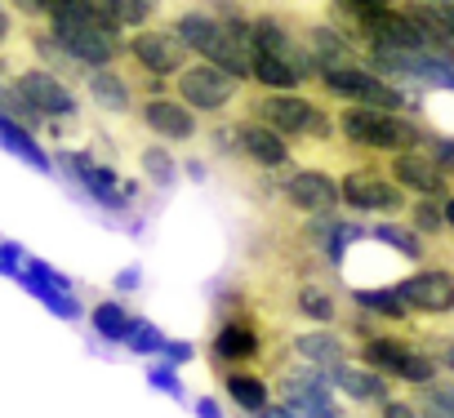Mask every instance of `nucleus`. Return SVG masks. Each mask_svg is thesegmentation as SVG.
Here are the masks:
<instances>
[{
  "label": "nucleus",
  "mask_w": 454,
  "mask_h": 418,
  "mask_svg": "<svg viewBox=\"0 0 454 418\" xmlns=\"http://www.w3.org/2000/svg\"><path fill=\"white\" fill-rule=\"evenodd\" d=\"M125 63H129V72L174 85V76L192 67V50L183 45V36L174 27H143V32L125 36Z\"/></svg>",
  "instance_id": "f8f14e48"
},
{
  "label": "nucleus",
  "mask_w": 454,
  "mask_h": 418,
  "mask_svg": "<svg viewBox=\"0 0 454 418\" xmlns=\"http://www.w3.org/2000/svg\"><path fill=\"white\" fill-rule=\"evenodd\" d=\"M138 285H143V272H138V267H121V272H116V281H112L116 298H125V294H138Z\"/></svg>",
  "instance_id": "ea45409f"
},
{
  "label": "nucleus",
  "mask_w": 454,
  "mask_h": 418,
  "mask_svg": "<svg viewBox=\"0 0 454 418\" xmlns=\"http://www.w3.org/2000/svg\"><path fill=\"white\" fill-rule=\"evenodd\" d=\"M165 334L152 325V321H143L138 316V325H134V334H129V343H125V352H134V356H160L165 352Z\"/></svg>",
  "instance_id": "72a5a7b5"
},
{
  "label": "nucleus",
  "mask_w": 454,
  "mask_h": 418,
  "mask_svg": "<svg viewBox=\"0 0 454 418\" xmlns=\"http://www.w3.org/2000/svg\"><path fill=\"white\" fill-rule=\"evenodd\" d=\"M392 290L414 321H423V325L454 321V267L450 263H423V267L405 272Z\"/></svg>",
  "instance_id": "1a4fd4ad"
},
{
  "label": "nucleus",
  "mask_w": 454,
  "mask_h": 418,
  "mask_svg": "<svg viewBox=\"0 0 454 418\" xmlns=\"http://www.w3.org/2000/svg\"><path fill=\"white\" fill-rule=\"evenodd\" d=\"M196 356V347L192 343H183V338H169L165 343V352H160V360H169V365H187Z\"/></svg>",
  "instance_id": "a19ab883"
},
{
  "label": "nucleus",
  "mask_w": 454,
  "mask_h": 418,
  "mask_svg": "<svg viewBox=\"0 0 454 418\" xmlns=\"http://www.w3.org/2000/svg\"><path fill=\"white\" fill-rule=\"evenodd\" d=\"M427 5H445V0H427Z\"/></svg>",
  "instance_id": "09e8293b"
},
{
  "label": "nucleus",
  "mask_w": 454,
  "mask_h": 418,
  "mask_svg": "<svg viewBox=\"0 0 454 418\" xmlns=\"http://www.w3.org/2000/svg\"><path fill=\"white\" fill-rule=\"evenodd\" d=\"M383 169L414 196V200H445L454 191V182L427 160V151H401V156H387Z\"/></svg>",
  "instance_id": "f3484780"
},
{
  "label": "nucleus",
  "mask_w": 454,
  "mask_h": 418,
  "mask_svg": "<svg viewBox=\"0 0 454 418\" xmlns=\"http://www.w3.org/2000/svg\"><path fill=\"white\" fill-rule=\"evenodd\" d=\"M0 147H5L14 160H23L27 169H36V174H54V169H59L54 156L45 151V143L36 138V129L19 125L14 116H0Z\"/></svg>",
  "instance_id": "b1692460"
},
{
  "label": "nucleus",
  "mask_w": 454,
  "mask_h": 418,
  "mask_svg": "<svg viewBox=\"0 0 454 418\" xmlns=\"http://www.w3.org/2000/svg\"><path fill=\"white\" fill-rule=\"evenodd\" d=\"M250 72H254V89H272V94H299V89H308L303 76L286 58H272L263 50H250Z\"/></svg>",
  "instance_id": "a878e982"
},
{
  "label": "nucleus",
  "mask_w": 454,
  "mask_h": 418,
  "mask_svg": "<svg viewBox=\"0 0 454 418\" xmlns=\"http://www.w3.org/2000/svg\"><path fill=\"white\" fill-rule=\"evenodd\" d=\"M330 383H334V391H339L343 400L365 405V409H383V405L396 396V383H392L387 374L361 365V360H348V365L330 369Z\"/></svg>",
  "instance_id": "a211bd4d"
},
{
  "label": "nucleus",
  "mask_w": 454,
  "mask_h": 418,
  "mask_svg": "<svg viewBox=\"0 0 454 418\" xmlns=\"http://www.w3.org/2000/svg\"><path fill=\"white\" fill-rule=\"evenodd\" d=\"M10 32H14V19H10L5 10H0V45H5V41H10Z\"/></svg>",
  "instance_id": "49530a36"
},
{
  "label": "nucleus",
  "mask_w": 454,
  "mask_h": 418,
  "mask_svg": "<svg viewBox=\"0 0 454 418\" xmlns=\"http://www.w3.org/2000/svg\"><path fill=\"white\" fill-rule=\"evenodd\" d=\"M334 125H339V143L343 147H356L361 156H401V151H423L432 125H423L419 116H405V112H379V107H356V103H343L334 112Z\"/></svg>",
  "instance_id": "f257e3e1"
},
{
  "label": "nucleus",
  "mask_w": 454,
  "mask_h": 418,
  "mask_svg": "<svg viewBox=\"0 0 454 418\" xmlns=\"http://www.w3.org/2000/svg\"><path fill=\"white\" fill-rule=\"evenodd\" d=\"M196 414H200V418H223V409H218L209 396H200V400H196Z\"/></svg>",
  "instance_id": "a18cd8bd"
},
{
  "label": "nucleus",
  "mask_w": 454,
  "mask_h": 418,
  "mask_svg": "<svg viewBox=\"0 0 454 418\" xmlns=\"http://www.w3.org/2000/svg\"><path fill=\"white\" fill-rule=\"evenodd\" d=\"M54 165H59L98 209H107V214H129L134 200H138V182H134V178H121V169L107 165V160H98L94 151L67 147V151L54 156Z\"/></svg>",
  "instance_id": "423d86ee"
},
{
  "label": "nucleus",
  "mask_w": 454,
  "mask_h": 418,
  "mask_svg": "<svg viewBox=\"0 0 454 418\" xmlns=\"http://www.w3.org/2000/svg\"><path fill=\"white\" fill-rule=\"evenodd\" d=\"M414 400H423V405L441 409L445 418H454V378H450V383H441V378H436V383H432V387H423Z\"/></svg>",
  "instance_id": "e433bc0d"
},
{
  "label": "nucleus",
  "mask_w": 454,
  "mask_h": 418,
  "mask_svg": "<svg viewBox=\"0 0 454 418\" xmlns=\"http://www.w3.org/2000/svg\"><path fill=\"white\" fill-rule=\"evenodd\" d=\"M241 89H246L241 81H232L227 72H218L214 63H200V58H196L187 72H178V76H174V98H178V103H187L196 116H209V120L232 116V112H237V103L246 98Z\"/></svg>",
  "instance_id": "9b49d317"
},
{
  "label": "nucleus",
  "mask_w": 454,
  "mask_h": 418,
  "mask_svg": "<svg viewBox=\"0 0 454 418\" xmlns=\"http://www.w3.org/2000/svg\"><path fill=\"white\" fill-rule=\"evenodd\" d=\"M50 36L63 45V54L81 67V72H103V67H116L121 54H125V36L107 32L94 10L85 5V0H59V5L50 10L45 19Z\"/></svg>",
  "instance_id": "f03ea898"
},
{
  "label": "nucleus",
  "mask_w": 454,
  "mask_h": 418,
  "mask_svg": "<svg viewBox=\"0 0 454 418\" xmlns=\"http://www.w3.org/2000/svg\"><path fill=\"white\" fill-rule=\"evenodd\" d=\"M107 10H112V19L125 27V36H129V32L152 27V19H156V10H160V0H107Z\"/></svg>",
  "instance_id": "2f4dec72"
},
{
  "label": "nucleus",
  "mask_w": 454,
  "mask_h": 418,
  "mask_svg": "<svg viewBox=\"0 0 454 418\" xmlns=\"http://www.w3.org/2000/svg\"><path fill=\"white\" fill-rule=\"evenodd\" d=\"M254 418H294V409H290V405H281V400H272V405H268L263 414H254Z\"/></svg>",
  "instance_id": "37998d69"
},
{
  "label": "nucleus",
  "mask_w": 454,
  "mask_h": 418,
  "mask_svg": "<svg viewBox=\"0 0 454 418\" xmlns=\"http://www.w3.org/2000/svg\"><path fill=\"white\" fill-rule=\"evenodd\" d=\"M14 89L27 98V107L54 129V125H67V120H81V94L72 89L67 76L50 72L45 63H32V67H14L10 72Z\"/></svg>",
  "instance_id": "9d476101"
},
{
  "label": "nucleus",
  "mask_w": 454,
  "mask_h": 418,
  "mask_svg": "<svg viewBox=\"0 0 454 418\" xmlns=\"http://www.w3.org/2000/svg\"><path fill=\"white\" fill-rule=\"evenodd\" d=\"M379 418H423V409H419V400H405V396H392L383 409H379Z\"/></svg>",
  "instance_id": "58836bf2"
},
{
  "label": "nucleus",
  "mask_w": 454,
  "mask_h": 418,
  "mask_svg": "<svg viewBox=\"0 0 454 418\" xmlns=\"http://www.w3.org/2000/svg\"><path fill=\"white\" fill-rule=\"evenodd\" d=\"M348 298H352V307H361V312H370V316L387 321L392 329H414V316L405 312V303L396 298V290H392V285H383V290H352Z\"/></svg>",
  "instance_id": "cd10ccee"
},
{
  "label": "nucleus",
  "mask_w": 454,
  "mask_h": 418,
  "mask_svg": "<svg viewBox=\"0 0 454 418\" xmlns=\"http://www.w3.org/2000/svg\"><path fill=\"white\" fill-rule=\"evenodd\" d=\"M85 94H90V103L98 107V112H107V116H134L138 112V89H134V81L121 72V67H103V72H85Z\"/></svg>",
  "instance_id": "5701e85b"
},
{
  "label": "nucleus",
  "mask_w": 454,
  "mask_h": 418,
  "mask_svg": "<svg viewBox=\"0 0 454 418\" xmlns=\"http://www.w3.org/2000/svg\"><path fill=\"white\" fill-rule=\"evenodd\" d=\"M237 160L254 165L259 174H290L294 165V143L281 138L277 129H268L263 120H254L250 112L237 116Z\"/></svg>",
  "instance_id": "dca6fc26"
},
{
  "label": "nucleus",
  "mask_w": 454,
  "mask_h": 418,
  "mask_svg": "<svg viewBox=\"0 0 454 418\" xmlns=\"http://www.w3.org/2000/svg\"><path fill=\"white\" fill-rule=\"evenodd\" d=\"M277 391H281V405L294 409V418H343L339 391L330 374L317 365H281Z\"/></svg>",
  "instance_id": "ddd939ff"
},
{
  "label": "nucleus",
  "mask_w": 454,
  "mask_h": 418,
  "mask_svg": "<svg viewBox=\"0 0 454 418\" xmlns=\"http://www.w3.org/2000/svg\"><path fill=\"white\" fill-rule=\"evenodd\" d=\"M281 205H290L294 214H303V219L334 214V209H343V191H339V178L330 169L308 165V169L281 174Z\"/></svg>",
  "instance_id": "4468645a"
},
{
  "label": "nucleus",
  "mask_w": 454,
  "mask_h": 418,
  "mask_svg": "<svg viewBox=\"0 0 454 418\" xmlns=\"http://www.w3.org/2000/svg\"><path fill=\"white\" fill-rule=\"evenodd\" d=\"M290 307H294V316H303L308 325H325V329H334V325L348 316L339 290H334L330 281H321V276H303V281L294 285Z\"/></svg>",
  "instance_id": "aec40b11"
},
{
  "label": "nucleus",
  "mask_w": 454,
  "mask_h": 418,
  "mask_svg": "<svg viewBox=\"0 0 454 418\" xmlns=\"http://www.w3.org/2000/svg\"><path fill=\"white\" fill-rule=\"evenodd\" d=\"M169 27L183 36V45L192 50V58L200 63H214L218 72H227L241 85H254V72H250V50L227 32V23L218 14H209L205 5H187L169 19Z\"/></svg>",
  "instance_id": "20e7f679"
},
{
  "label": "nucleus",
  "mask_w": 454,
  "mask_h": 418,
  "mask_svg": "<svg viewBox=\"0 0 454 418\" xmlns=\"http://www.w3.org/2000/svg\"><path fill=\"white\" fill-rule=\"evenodd\" d=\"M138 125L152 134V143H165V147H187L200 138V116L178 103L174 94H156V98H138Z\"/></svg>",
  "instance_id": "2eb2a0df"
},
{
  "label": "nucleus",
  "mask_w": 454,
  "mask_h": 418,
  "mask_svg": "<svg viewBox=\"0 0 454 418\" xmlns=\"http://www.w3.org/2000/svg\"><path fill=\"white\" fill-rule=\"evenodd\" d=\"M23 267H27V250L14 245V241H0V276H5V281H19Z\"/></svg>",
  "instance_id": "4c0bfd02"
},
{
  "label": "nucleus",
  "mask_w": 454,
  "mask_h": 418,
  "mask_svg": "<svg viewBox=\"0 0 454 418\" xmlns=\"http://www.w3.org/2000/svg\"><path fill=\"white\" fill-rule=\"evenodd\" d=\"M419 338H423V347L432 352V360L441 365V374L454 378V329H445V325H423Z\"/></svg>",
  "instance_id": "473e14b6"
},
{
  "label": "nucleus",
  "mask_w": 454,
  "mask_h": 418,
  "mask_svg": "<svg viewBox=\"0 0 454 418\" xmlns=\"http://www.w3.org/2000/svg\"><path fill=\"white\" fill-rule=\"evenodd\" d=\"M290 347H294V356L303 360V365H317V369H339V365H348V360H356V352H352V343H348V334H339V329H325V325H312V329H303V334H294L290 338Z\"/></svg>",
  "instance_id": "412c9836"
},
{
  "label": "nucleus",
  "mask_w": 454,
  "mask_h": 418,
  "mask_svg": "<svg viewBox=\"0 0 454 418\" xmlns=\"http://www.w3.org/2000/svg\"><path fill=\"white\" fill-rule=\"evenodd\" d=\"M147 383H152L156 391H165V396L183 400V378H178V365H169V360H152V365H147Z\"/></svg>",
  "instance_id": "c9c22d12"
},
{
  "label": "nucleus",
  "mask_w": 454,
  "mask_h": 418,
  "mask_svg": "<svg viewBox=\"0 0 454 418\" xmlns=\"http://www.w3.org/2000/svg\"><path fill=\"white\" fill-rule=\"evenodd\" d=\"M90 325H94V334L103 338V343H129V334H134V325H138V316L125 307V298H98L94 307H90Z\"/></svg>",
  "instance_id": "393cba45"
},
{
  "label": "nucleus",
  "mask_w": 454,
  "mask_h": 418,
  "mask_svg": "<svg viewBox=\"0 0 454 418\" xmlns=\"http://www.w3.org/2000/svg\"><path fill=\"white\" fill-rule=\"evenodd\" d=\"M138 169H143V178H147L156 191H169V187L178 182V174H183V165L174 160V147H165V143L138 147Z\"/></svg>",
  "instance_id": "c85d7f7f"
},
{
  "label": "nucleus",
  "mask_w": 454,
  "mask_h": 418,
  "mask_svg": "<svg viewBox=\"0 0 454 418\" xmlns=\"http://www.w3.org/2000/svg\"><path fill=\"white\" fill-rule=\"evenodd\" d=\"M19 285H23L36 303H45V307H50V316H59V321H81V316H85V303H81L76 294H67V290H50V285L32 281L27 272L19 276Z\"/></svg>",
  "instance_id": "c756f323"
},
{
  "label": "nucleus",
  "mask_w": 454,
  "mask_h": 418,
  "mask_svg": "<svg viewBox=\"0 0 454 418\" xmlns=\"http://www.w3.org/2000/svg\"><path fill=\"white\" fill-rule=\"evenodd\" d=\"M441 209H445V228H450V232H454V191H450V196H445V200H441Z\"/></svg>",
  "instance_id": "de8ad7c7"
},
{
  "label": "nucleus",
  "mask_w": 454,
  "mask_h": 418,
  "mask_svg": "<svg viewBox=\"0 0 454 418\" xmlns=\"http://www.w3.org/2000/svg\"><path fill=\"white\" fill-rule=\"evenodd\" d=\"M405 223L427 241V245H436L450 228H445V209H441V200H410V209H405Z\"/></svg>",
  "instance_id": "7c9ffc66"
},
{
  "label": "nucleus",
  "mask_w": 454,
  "mask_h": 418,
  "mask_svg": "<svg viewBox=\"0 0 454 418\" xmlns=\"http://www.w3.org/2000/svg\"><path fill=\"white\" fill-rule=\"evenodd\" d=\"M246 112L254 120H263L268 129H277L281 138H290L294 147H334L339 143V125H334V112L321 107L317 98L308 94H272V89H259Z\"/></svg>",
  "instance_id": "7ed1b4c3"
},
{
  "label": "nucleus",
  "mask_w": 454,
  "mask_h": 418,
  "mask_svg": "<svg viewBox=\"0 0 454 418\" xmlns=\"http://www.w3.org/2000/svg\"><path fill=\"white\" fill-rule=\"evenodd\" d=\"M183 174H187L192 182H205V178H209V169H205V160H196V156H192V160H183Z\"/></svg>",
  "instance_id": "79ce46f5"
},
{
  "label": "nucleus",
  "mask_w": 454,
  "mask_h": 418,
  "mask_svg": "<svg viewBox=\"0 0 454 418\" xmlns=\"http://www.w3.org/2000/svg\"><path fill=\"white\" fill-rule=\"evenodd\" d=\"M218 383L227 391V400H232L246 418L263 414L272 405V378L254 365H232V369H218Z\"/></svg>",
  "instance_id": "4be33fe9"
},
{
  "label": "nucleus",
  "mask_w": 454,
  "mask_h": 418,
  "mask_svg": "<svg viewBox=\"0 0 454 418\" xmlns=\"http://www.w3.org/2000/svg\"><path fill=\"white\" fill-rule=\"evenodd\" d=\"M370 236H374V241H383L387 250H396V254H401L405 263H414V267H423V263L432 259V245H427V241H423L410 223L383 219V223H374V228H370Z\"/></svg>",
  "instance_id": "bb28decb"
},
{
  "label": "nucleus",
  "mask_w": 454,
  "mask_h": 418,
  "mask_svg": "<svg viewBox=\"0 0 454 418\" xmlns=\"http://www.w3.org/2000/svg\"><path fill=\"white\" fill-rule=\"evenodd\" d=\"M303 41H308V50L317 54V63H321V72H330V67H356V63H365V50H361V41H352L343 27H334L330 19H312L308 27H303Z\"/></svg>",
  "instance_id": "6ab92c4d"
},
{
  "label": "nucleus",
  "mask_w": 454,
  "mask_h": 418,
  "mask_svg": "<svg viewBox=\"0 0 454 418\" xmlns=\"http://www.w3.org/2000/svg\"><path fill=\"white\" fill-rule=\"evenodd\" d=\"M339 191H343V209L352 214H379V219H396L410 209V191L383 169L379 156H365L356 169L339 174Z\"/></svg>",
  "instance_id": "6e6552de"
},
{
  "label": "nucleus",
  "mask_w": 454,
  "mask_h": 418,
  "mask_svg": "<svg viewBox=\"0 0 454 418\" xmlns=\"http://www.w3.org/2000/svg\"><path fill=\"white\" fill-rule=\"evenodd\" d=\"M441 10V23H445V36L454 41V0H445V5H436Z\"/></svg>",
  "instance_id": "c03bdc74"
},
{
  "label": "nucleus",
  "mask_w": 454,
  "mask_h": 418,
  "mask_svg": "<svg viewBox=\"0 0 454 418\" xmlns=\"http://www.w3.org/2000/svg\"><path fill=\"white\" fill-rule=\"evenodd\" d=\"M218 329L209 338V360L218 369H232V365H263L268 360V329L263 321L246 307V303H232V298H223L218 307Z\"/></svg>",
  "instance_id": "0eeeda50"
},
{
  "label": "nucleus",
  "mask_w": 454,
  "mask_h": 418,
  "mask_svg": "<svg viewBox=\"0 0 454 418\" xmlns=\"http://www.w3.org/2000/svg\"><path fill=\"white\" fill-rule=\"evenodd\" d=\"M423 151H427V160L454 182V134H427V143H423Z\"/></svg>",
  "instance_id": "f704fd0d"
},
{
  "label": "nucleus",
  "mask_w": 454,
  "mask_h": 418,
  "mask_svg": "<svg viewBox=\"0 0 454 418\" xmlns=\"http://www.w3.org/2000/svg\"><path fill=\"white\" fill-rule=\"evenodd\" d=\"M352 352H356L361 365L387 374L396 387H414V391H423V387H432V383L441 378V365H436L432 352L423 347L419 329H383L379 338L356 343Z\"/></svg>",
  "instance_id": "39448f33"
}]
</instances>
